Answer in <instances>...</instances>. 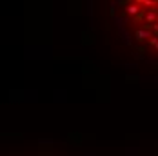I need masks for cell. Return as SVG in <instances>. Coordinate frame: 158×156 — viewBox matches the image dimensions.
Wrapping results in <instances>:
<instances>
[{
    "instance_id": "obj_1",
    "label": "cell",
    "mask_w": 158,
    "mask_h": 156,
    "mask_svg": "<svg viewBox=\"0 0 158 156\" xmlns=\"http://www.w3.org/2000/svg\"><path fill=\"white\" fill-rule=\"evenodd\" d=\"M127 18L140 24L133 38L140 44H149L158 53V0H118Z\"/></svg>"
}]
</instances>
